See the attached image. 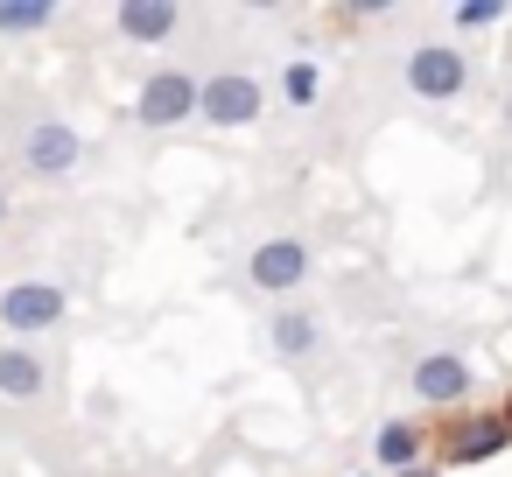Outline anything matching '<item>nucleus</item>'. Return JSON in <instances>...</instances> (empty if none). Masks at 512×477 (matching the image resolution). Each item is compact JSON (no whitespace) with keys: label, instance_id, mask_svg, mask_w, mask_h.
<instances>
[{"label":"nucleus","instance_id":"nucleus-1","mask_svg":"<svg viewBox=\"0 0 512 477\" xmlns=\"http://www.w3.org/2000/svg\"><path fill=\"white\" fill-rule=\"evenodd\" d=\"M463 85H470V64H463L456 43H421V50L407 57V92H414V99L442 106V99H463Z\"/></svg>","mask_w":512,"mask_h":477},{"label":"nucleus","instance_id":"nucleus-2","mask_svg":"<svg viewBox=\"0 0 512 477\" xmlns=\"http://www.w3.org/2000/svg\"><path fill=\"white\" fill-rule=\"evenodd\" d=\"M260 106H267V92L246 71H225V78H204L197 85V120H211V127H253Z\"/></svg>","mask_w":512,"mask_h":477},{"label":"nucleus","instance_id":"nucleus-3","mask_svg":"<svg viewBox=\"0 0 512 477\" xmlns=\"http://www.w3.org/2000/svg\"><path fill=\"white\" fill-rule=\"evenodd\" d=\"M134 120L155 127V134L197 120V78H190V71H155V78L134 92Z\"/></svg>","mask_w":512,"mask_h":477},{"label":"nucleus","instance_id":"nucleus-4","mask_svg":"<svg viewBox=\"0 0 512 477\" xmlns=\"http://www.w3.org/2000/svg\"><path fill=\"white\" fill-rule=\"evenodd\" d=\"M246 281H253L260 295H295V288L309 281V246H302V239H260L253 260H246Z\"/></svg>","mask_w":512,"mask_h":477},{"label":"nucleus","instance_id":"nucleus-5","mask_svg":"<svg viewBox=\"0 0 512 477\" xmlns=\"http://www.w3.org/2000/svg\"><path fill=\"white\" fill-rule=\"evenodd\" d=\"M64 309H71V295L57 288V281H15L8 295H0V323L8 330H57L64 323Z\"/></svg>","mask_w":512,"mask_h":477},{"label":"nucleus","instance_id":"nucleus-6","mask_svg":"<svg viewBox=\"0 0 512 477\" xmlns=\"http://www.w3.org/2000/svg\"><path fill=\"white\" fill-rule=\"evenodd\" d=\"M407 386H414V400H428V407H456V400H470V358H463V351H428V358L407 372Z\"/></svg>","mask_w":512,"mask_h":477},{"label":"nucleus","instance_id":"nucleus-7","mask_svg":"<svg viewBox=\"0 0 512 477\" xmlns=\"http://www.w3.org/2000/svg\"><path fill=\"white\" fill-rule=\"evenodd\" d=\"M505 442H512V428H505L498 414H463V421H449V435H442V463H449V470H463V463L498 456Z\"/></svg>","mask_w":512,"mask_h":477},{"label":"nucleus","instance_id":"nucleus-8","mask_svg":"<svg viewBox=\"0 0 512 477\" xmlns=\"http://www.w3.org/2000/svg\"><path fill=\"white\" fill-rule=\"evenodd\" d=\"M78 155H85V141H78L71 120H43V127H29V141H22V162H29L36 176H71Z\"/></svg>","mask_w":512,"mask_h":477},{"label":"nucleus","instance_id":"nucleus-9","mask_svg":"<svg viewBox=\"0 0 512 477\" xmlns=\"http://www.w3.org/2000/svg\"><path fill=\"white\" fill-rule=\"evenodd\" d=\"M176 22H183L176 0H120V15H113V29H120L134 50H162V43L176 36Z\"/></svg>","mask_w":512,"mask_h":477},{"label":"nucleus","instance_id":"nucleus-10","mask_svg":"<svg viewBox=\"0 0 512 477\" xmlns=\"http://www.w3.org/2000/svg\"><path fill=\"white\" fill-rule=\"evenodd\" d=\"M274 351L281 358H316V344H323V323L309 316V309H274Z\"/></svg>","mask_w":512,"mask_h":477},{"label":"nucleus","instance_id":"nucleus-11","mask_svg":"<svg viewBox=\"0 0 512 477\" xmlns=\"http://www.w3.org/2000/svg\"><path fill=\"white\" fill-rule=\"evenodd\" d=\"M421 442H428V435H421L414 421H386V428L372 435V463H379V470H414V463H421Z\"/></svg>","mask_w":512,"mask_h":477},{"label":"nucleus","instance_id":"nucleus-12","mask_svg":"<svg viewBox=\"0 0 512 477\" xmlns=\"http://www.w3.org/2000/svg\"><path fill=\"white\" fill-rule=\"evenodd\" d=\"M43 358L36 351H22V344H8V351H0V400H36L43 393Z\"/></svg>","mask_w":512,"mask_h":477},{"label":"nucleus","instance_id":"nucleus-13","mask_svg":"<svg viewBox=\"0 0 512 477\" xmlns=\"http://www.w3.org/2000/svg\"><path fill=\"white\" fill-rule=\"evenodd\" d=\"M50 22H57V8H43V0H0V36H36Z\"/></svg>","mask_w":512,"mask_h":477},{"label":"nucleus","instance_id":"nucleus-14","mask_svg":"<svg viewBox=\"0 0 512 477\" xmlns=\"http://www.w3.org/2000/svg\"><path fill=\"white\" fill-rule=\"evenodd\" d=\"M281 92H288L295 106H309V99H316V71H309V64H288V78H281Z\"/></svg>","mask_w":512,"mask_h":477},{"label":"nucleus","instance_id":"nucleus-15","mask_svg":"<svg viewBox=\"0 0 512 477\" xmlns=\"http://www.w3.org/2000/svg\"><path fill=\"white\" fill-rule=\"evenodd\" d=\"M505 8H498V0H470V8H456V29H491Z\"/></svg>","mask_w":512,"mask_h":477},{"label":"nucleus","instance_id":"nucleus-16","mask_svg":"<svg viewBox=\"0 0 512 477\" xmlns=\"http://www.w3.org/2000/svg\"><path fill=\"white\" fill-rule=\"evenodd\" d=\"M393 477H442V463H414V470H393Z\"/></svg>","mask_w":512,"mask_h":477},{"label":"nucleus","instance_id":"nucleus-17","mask_svg":"<svg viewBox=\"0 0 512 477\" xmlns=\"http://www.w3.org/2000/svg\"><path fill=\"white\" fill-rule=\"evenodd\" d=\"M498 421H505V428H512V393H505V414H498Z\"/></svg>","mask_w":512,"mask_h":477},{"label":"nucleus","instance_id":"nucleus-18","mask_svg":"<svg viewBox=\"0 0 512 477\" xmlns=\"http://www.w3.org/2000/svg\"><path fill=\"white\" fill-rule=\"evenodd\" d=\"M0 225H8V190H0Z\"/></svg>","mask_w":512,"mask_h":477},{"label":"nucleus","instance_id":"nucleus-19","mask_svg":"<svg viewBox=\"0 0 512 477\" xmlns=\"http://www.w3.org/2000/svg\"><path fill=\"white\" fill-rule=\"evenodd\" d=\"M505 127H512V99H505Z\"/></svg>","mask_w":512,"mask_h":477}]
</instances>
